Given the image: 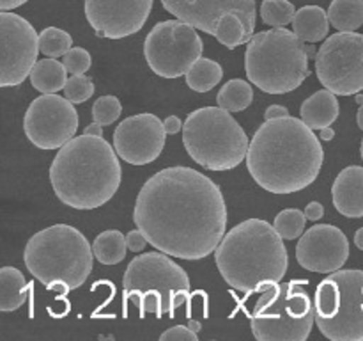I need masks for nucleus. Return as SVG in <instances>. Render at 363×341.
Listing matches in <instances>:
<instances>
[{
	"label": "nucleus",
	"instance_id": "nucleus-1",
	"mask_svg": "<svg viewBox=\"0 0 363 341\" xmlns=\"http://www.w3.org/2000/svg\"><path fill=\"white\" fill-rule=\"evenodd\" d=\"M135 226L147 244L181 259L215 252L227 227V205L218 185L191 167H167L137 195Z\"/></svg>",
	"mask_w": 363,
	"mask_h": 341
},
{
	"label": "nucleus",
	"instance_id": "nucleus-2",
	"mask_svg": "<svg viewBox=\"0 0 363 341\" xmlns=\"http://www.w3.org/2000/svg\"><path fill=\"white\" fill-rule=\"evenodd\" d=\"M325 151L311 126L293 116L268 119L257 128L247 153L248 173L272 194H293L319 176Z\"/></svg>",
	"mask_w": 363,
	"mask_h": 341
},
{
	"label": "nucleus",
	"instance_id": "nucleus-3",
	"mask_svg": "<svg viewBox=\"0 0 363 341\" xmlns=\"http://www.w3.org/2000/svg\"><path fill=\"white\" fill-rule=\"evenodd\" d=\"M116 148L103 137L80 135L59 148L50 167L53 192L74 210H94L108 202L121 185Z\"/></svg>",
	"mask_w": 363,
	"mask_h": 341
},
{
	"label": "nucleus",
	"instance_id": "nucleus-4",
	"mask_svg": "<svg viewBox=\"0 0 363 341\" xmlns=\"http://www.w3.org/2000/svg\"><path fill=\"white\" fill-rule=\"evenodd\" d=\"M215 259L225 283L245 295L280 283L289 265L282 237L262 219H248L223 234Z\"/></svg>",
	"mask_w": 363,
	"mask_h": 341
},
{
	"label": "nucleus",
	"instance_id": "nucleus-5",
	"mask_svg": "<svg viewBox=\"0 0 363 341\" xmlns=\"http://www.w3.org/2000/svg\"><path fill=\"white\" fill-rule=\"evenodd\" d=\"M23 259L35 279L48 290L66 295L87 281L94 252L77 227L55 224L30 237L25 245Z\"/></svg>",
	"mask_w": 363,
	"mask_h": 341
},
{
	"label": "nucleus",
	"instance_id": "nucleus-6",
	"mask_svg": "<svg viewBox=\"0 0 363 341\" xmlns=\"http://www.w3.org/2000/svg\"><path fill=\"white\" fill-rule=\"evenodd\" d=\"M307 43L293 31L275 27L248 39L245 70L248 80L268 94H286L311 75Z\"/></svg>",
	"mask_w": 363,
	"mask_h": 341
},
{
	"label": "nucleus",
	"instance_id": "nucleus-7",
	"mask_svg": "<svg viewBox=\"0 0 363 341\" xmlns=\"http://www.w3.org/2000/svg\"><path fill=\"white\" fill-rule=\"evenodd\" d=\"M124 301L137 305L142 315L172 316L190 297V277L165 252L135 256L124 274Z\"/></svg>",
	"mask_w": 363,
	"mask_h": 341
},
{
	"label": "nucleus",
	"instance_id": "nucleus-8",
	"mask_svg": "<svg viewBox=\"0 0 363 341\" xmlns=\"http://www.w3.org/2000/svg\"><path fill=\"white\" fill-rule=\"evenodd\" d=\"M183 142L188 155L209 170L238 167L247 158L250 146L240 123L222 107H202L188 114Z\"/></svg>",
	"mask_w": 363,
	"mask_h": 341
},
{
	"label": "nucleus",
	"instance_id": "nucleus-9",
	"mask_svg": "<svg viewBox=\"0 0 363 341\" xmlns=\"http://www.w3.org/2000/svg\"><path fill=\"white\" fill-rule=\"evenodd\" d=\"M250 322L259 341H305L315 322L314 302L294 281L275 283L262 291Z\"/></svg>",
	"mask_w": 363,
	"mask_h": 341
},
{
	"label": "nucleus",
	"instance_id": "nucleus-10",
	"mask_svg": "<svg viewBox=\"0 0 363 341\" xmlns=\"http://www.w3.org/2000/svg\"><path fill=\"white\" fill-rule=\"evenodd\" d=\"M315 325L332 341L363 340V270H337L315 290Z\"/></svg>",
	"mask_w": 363,
	"mask_h": 341
},
{
	"label": "nucleus",
	"instance_id": "nucleus-11",
	"mask_svg": "<svg viewBox=\"0 0 363 341\" xmlns=\"http://www.w3.org/2000/svg\"><path fill=\"white\" fill-rule=\"evenodd\" d=\"M201 36L197 28L181 20L160 21L144 41V55L149 67L163 78L186 75L191 64L202 57Z\"/></svg>",
	"mask_w": 363,
	"mask_h": 341
},
{
	"label": "nucleus",
	"instance_id": "nucleus-12",
	"mask_svg": "<svg viewBox=\"0 0 363 341\" xmlns=\"http://www.w3.org/2000/svg\"><path fill=\"white\" fill-rule=\"evenodd\" d=\"M319 82L337 96L358 94L363 89V34L337 32L315 55Z\"/></svg>",
	"mask_w": 363,
	"mask_h": 341
},
{
	"label": "nucleus",
	"instance_id": "nucleus-13",
	"mask_svg": "<svg viewBox=\"0 0 363 341\" xmlns=\"http://www.w3.org/2000/svg\"><path fill=\"white\" fill-rule=\"evenodd\" d=\"M39 34L20 14L0 11V87L20 85L38 60Z\"/></svg>",
	"mask_w": 363,
	"mask_h": 341
},
{
	"label": "nucleus",
	"instance_id": "nucleus-14",
	"mask_svg": "<svg viewBox=\"0 0 363 341\" xmlns=\"http://www.w3.org/2000/svg\"><path fill=\"white\" fill-rule=\"evenodd\" d=\"M28 141L39 149L62 148L78 130V114L67 98L41 94L28 105L23 117Z\"/></svg>",
	"mask_w": 363,
	"mask_h": 341
},
{
	"label": "nucleus",
	"instance_id": "nucleus-15",
	"mask_svg": "<svg viewBox=\"0 0 363 341\" xmlns=\"http://www.w3.org/2000/svg\"><path fill=\"white\" fill-rule=\"evenodd\" d=\"M165 126L155 114H137L126 117L113 131L117 155L131 166H145L162 155L165 148Z\"/></svg>",
	"mask_w": 363,
	"mask_h": 341
},
{
	"label": "nucleus",
	"instance_id": "nucleus-16",
	"mask_svg": "<svg viewBox=\"0 0 363 341\" xmlns=\"http://www.w3.org/2000/svg\"><path fill=\"white\" fill-rule=\"evenodd\" d=\"M152 0H85V16L94 32L106 39H123L140 31Z\"/></svg>",
	"mask_w": 363,
	"mask_h": 341
},
{
	"label": "nucleus",
	"instance_id": "nucleus-17",
	"mask_svg": "<svg viewBox=\"0 0 363 341\" xmlns=\"http://www.w3.org/2000/svg\"><path fill=\"white\" fill-rule=\"evenodd\" d=\"M350 258L347 237L332 224L311 227L296 245V259L305 270L332 274L344 266Z\"/></svg>",
	"mask_w": 363,
	"mask_h": 341
},
{
	"label": "nucleus",
	"instance_id": "nucleus-18",
	"mask_svg": "<svg viewBox=\"0 0 363 341\" xmlns=\"http://www.w3.org/2000/svg\"><path fill=\"white\" fill-rule=\"evenodd\" d=\"M162 6L177 20L215 36L216 21L222 14L240 13L247 31L254 36L255 0H162Z\"/></svg>",
	"mask_w": 363,
	"mask_h": 341
},
{
	"label": "nucleus",
	"instance_id": "nucleus-19",
	"mask_svg": "<svg viewBox=\"0 0 363 341\" xmlns=\"http://www.w3.org/2000/svg\"><path fill=\"white\" fill-rule=\"evenodd\" d=\"M333 205L350 219L363 217V167L350 166L340 170L332 187Z\"/></svg>",
	"mask_w": 363,
	"mask_h": 341
},
{
	"label": "nucleus",
	"instance_id": "nucleus-20",
	"mask_svg": "<svg viewBox=\"0 0 363 341\" xmlns=\"http://www.w3.org/2000/svg\"><path fill=\"white\" fill-rule=\"evenodd\" d=\"M301 121L312 130H323L326 126H332L337 121L340 114L339 99H337L335 92L328 91V89H321V91L314 92L311 98L305 99L301 103Z\"/></svg>",
	"mask_w": 363,
	"mask_h": 341
},
{
	"label": "nucleus",
	"instance_id": "nucleus-21",
	"mask_svg": "<svg viewBox=\"0 0 363 341\" xmlns=\"http://www.w3.org/2000/svg\"><path fill=\"white\" fill-rule=\"evenodd\" d=\"M293 32L305 43H318L328 36V13L319 6H305L296 11L293 21Z\"/></svg>",
	"mask_w": 363,
	"mask_h": 341
},
{
	"label": "nucleus",
	"instance_id": "nucleus-22",
	"mask_svg": "<svg viewBox=\"0 0 363 341\" xmlns=\"http://www.w3.org/2000/svg\"><path fill=\"white\" fill-rule=\"evenodd\" d=\"M30 284L25 281L23 274L14 266L0 269V311L11 313L20 309L27 301Z\"/></svg>",
	"mask_w": 363,
	"mask_h": 341
},
{
	"label": "nucleus",
	"instance_id": "nucleus-23",
	"mask_svg": "<svg viewBox=\"0 0 363 341\" xmlns=\"http://www.w3.org/2000/svg\"><path fill=\"white\" fill-rule=\"evenodd\" d=\"M67 82V70L55 57L35 60L30 71V84L41 94H55Z\"/></svg>",
	"mask_w": 363,
	"mask_h": 341
},
{
	"label": "nucleus",
	"instance_id": "nucleus-24",
	"mask_svg": "<svg viewBox=\"0 0 363 341\" xmlns=\"http://www.w3.org/2000/svg\"><path fill=\"white\" fill-rule=\"evenodd\" d=\"M126 237L117 229L103 231L92 242L94 258L103 265H117L126 258Z\"/></svg>",
	"mask_w": 363,
	"mask_h": 341
},
{
	"label": "nucleus",
	"instance_id": "nucleus-25",
	"mask_svg": "<svg viewBox=\"0 0 363 341\" xmlns=\"http://www.w3.org/2000/svg\"><path fill=\"white\" fill-rule=\"evenodd\" d=\"M328 20L339 32H354L363 25V0H332Z\"/></svg>",
	"mask_w": 363,
	"mask_h": 341
},
{
	"label": "nucleus",
	"instance_id": "nucleus-26",
	"mask_svg": "<svg viewBox=\"0 0 363 341\" xmlns=\"http://www.w3.org/2000/svg\"><path fill=\"white\" fill-rule=\"evenodd\" d=\"M222 77L223 70L216 60L201 57L186 71V85L197 92H208L220 84Z\"/></svg>",
	"mask_w": 363,
	"mask_h": 341
},
{
	"label": "nucleus",
	"instance_id": "nucleus-27",
	"mask_svg": "<svg viewBox=\"0 0 363 341\" xmlns=\"http://www.w3.org/2000/svg\"><path fill=\"white\" fill-rule=\"evenodd\" d=\"M215 38L218 39V43H222L225 48H236V46L248 43V39L252 38L250 32L245 27V21L241 20L240 13H230L222 14L216 21V31Z\"/></svg>",
	"mask_w": 363,
	"mask_h": 341
},
{
	"label": "nucleus",
	"instance_id": "nucleus-28",
	"mask_svg": "<svg viewBox=\"0 0 363 341\" xmlns=\"http://www.w3.org/2000/svg\"><path fill=\"white\" fill-rule=\"evenodd\" d=\"M216 102H218V107L229 110V112H241L254 102V89L248 82L233 78L220 89Z\"/></svg>",
	"mask_w": 363,
	"mask_h": 341
},
{
	"label": "nucleus",
	"instance_id": "nucleus-29",
	"mask_svg": "<svg viewBox=\"0 0 363 341\" xmlns=\"http://www.w3.org/2000/svg\"><path fill=\"white\" fill-rule=\"evenodd\" d=\"M71 46H73V38L62 28L46 27L39 34V52L46 57H64Z\"/></svg>",
	"mask_w": 363,
	"mask_h": 341
},
{
	"label": "nucleus",
	"instance_id": "nucleus-30",
	"mask_svg": "<svg viewBox=\"0 0 363 341\" xmlns=\"http://www.w3.org/2000/svg\"><path fill=\"white\" fill-rule=\"evenodd\" d=\"M305 222H307L305 212H300V210L296 208H287L282 210V212L275 217L273 227H275L277 233H279L284 240H296L298 237L303 234Z\"/></svg>",
	"mask_w": 363,
	"mask_h": 341
},
{
	"label": "nucleus",
	"instance_id": "nucleus-31",
	"mask_svg": "<svg viewBox=\"0 0 363 341\" xmlns=\"http://www.w3.org/2000/svg\"><path fill=\"white\" fill-rule=\"evenodd\" d=\"M296 9L289 0H262L261 18L269 27H286L293 21Z\"/></svg>",
	"mask_w": 363,
	"mask_h": 341
},
{
	"label": "nucleus",
	"instance_id": "nucleus-32",
	"mask_svg": "<svg viewBox=\"0 0 363 341\" xmlns=\"http://www.w3.org/2000/svg\"><path fill=\"white\" fill-rule=\"evenodd\" d=\"M64 94L71 103H84L94 94V84L87 75H73L64 85Z\"/></svg>",
	"mask_w": 363,
	"mask_h": 341
},
{
	"label": "nucleus",
	"instance_id": "nucleus-33",
	"mask_svg": "<svg viewBox=\"0 0 363 341\" xmlns=\"http://www.w3.org/2000/svg\"><path fill=\"white\" fill-rule=\"evenodd\" d=\"M121 110H123V105L116 96H101L92 105V117H94L96 123L106 126V124H112L113 121H117V117L121 116Z\"/></svg>",
	"mask_w": 363,
	"mask_h": 341
},
{
	"label": "nucleus",
	"instance_id": "nucleus-34",
	"mask_svg": "<svg viewBox=\"0 0 363 341\" xmlns=\"http://www.w3.org/2000/svg\"><path fill=\"white\" fill-rule=\"evenodd\" d=\"M62 63H64V66H66V70L69 71V73L84 75L85 71H89V67H91L92 57H91V53L87 52V50L77 46V48H71L69 52L64 53Z\"/></svg>",
	"mask_w": 363,
	"mask_h": 341
},
{
	"label": "nucleus",
	"instance_id": "nucleus-35",
	"mask_svg": "<svg viewBox=\"0 0 363 341\" xmlns=\"http://www.w3.org/2000/svg\"><path fill=\"white\" fill-rule=\"evenodd\" d=\"M162 341H197V332L190 329V327H183V325H176L172 329L165 330V332L160 336Z\"/></svg>",
	"mask_w": 363,
	"mask_h": 341
},
{
	"label": "nucleus",
	"instance_id": "nucleus-36",
	"mask_svg": "<svg viewBox=\"0 0 363 341\" xmlns=\"http://www.w3.org/2000/svg\"><path fill=\"white\" fill-rule=\"evenodd\" d=\"M126 244L130 251L142 252L145 249V245H147V238L144 237V233L140 229H133L126 234Z\"/></svg>",
	"mask_w": 363,
	"mask_h": 341
},
{
	"label": "nucleus",
	"instance_id": "nucleus-37",
	"mask_svg": "<svg viewBox=\"0 0 363 341\" xmlns=\"http://www.w3.org/2000/svg\"><path fill=\"white\" fill-rule=\"evenodd\" d=\"M305 215H307V219L311 220H319L323 215H325V208H323L321 202L318 201L308 202L307 208H305Z\"/></svg>",
	"mask_w": 363,
	"mask_h": 341
},
{
	"label": "nucleus",
	"instance_id": "nucleus-38",
	"mask_svg": "<svg viewBox=\"0 0 363 341\" xmlns=\"http://www.w3.org/2000/svg\"><path fill=\"white\" fill-rule=\"evenodd\" d=\"M289 116V110L282 105H269L264 112V121L268 119H279V117Z\"/></svg>",
	"mask_w": 363,
	"mask_h": 341
},
{
	"label": "nucleus",
	"instance_id": "nucleus-39",
	"mask_svg": "<svg viewBox=\"0 0 363 341\" xmlns=\"http://www.w3.org/2000/svg\"><path fill=\"white\" fill-rule=\"evenodd\" d=\"M163 126H165V131L169 135L177 134V131L183 130V123L177 116H169L165 121H163Z\"/></svg>",
	"mask_w": 363,
	"mask_h": 341
},
{
	"label": "nucleus",
	"instance_id": "nucleus-40",
	"mask_svg": "<svg viewBox=\"0 0 363 341\" xmlns=\"http://www.w3.org/2000/svg\"><path fill=\"white\" fill-rule=\"evenodd\" d=\"M27 2L28 0H0V11H13Z\"/></svg>",
	"mask_w": 363,
	"mask_h": 341
},
{
	"label": "nucleus",
	"instance_id": "nucleus-41",
	"mask_svg": "<svg viewBox=\"0 0 363 341\" xmlns=\"http://www.w3.org/2000/svg\"><path fill=\"white\" fill-rule=\"evenodd\" d=\"M103 124H99V123H91L89 124L87 128H85L84 130V134L85 135H94V137H103Z\"/></svg>",
	"mask_w": 363,
	"mask_h": 341
},
{
	"label": "nucleus",
	"instance_id": "nucleus-42",
	"mask_svg": "<svg viewBox=\"0 0 363 341\" xmlns=\"http://www.w3.org/2000/svg\"><path fill=\"white\" fill-rule=\"evenodd\" d=\"M333 137H335V131H333V128H330V126L323 128L321 135H319V139H321V141H325V142L332 141Z\"/></svg>",
	"mask_w": 363,
	"mask_h": 341
},
{
	"label": "nucleus",
	"instance_id": "nucleus-43",
	"mask_svg": "<svg viewBox=\"0 0 363 341\" xmlns=\"http://www.w3.org/2000/svg\"><path fill=\"white\" fill-rule=\"evenodd\" d=\"M354 245H357L360 251H363V227H360V229L354 233Z\"/></svg>",
	"mask_w": 363,
	"mask_h": 341
},
{
	"label": "nucleus",
	"instance_id": "nucleus-44",
	"mask_svg": "<svg viewBox=\"0 0 363 341\" xmlns=\"http://www.w3.org/2000/svg\"><path fill=\"white\" fill-rule=\"evenodd\" d=\"M188 327H190L194 332H199V330H201V323L195 322V320H190V322H188Z\"/></svg>",
	"mask_w": 363,
	"mask_h": 341
},
{
	"label": "nucleus",
	"instance_id": "nucleus-45",
	"mask_svg": "<svg viewBox=\"0 0 363 341\" xmlns=\"http://www.w3.org/2000/svg\"><path fill=\"white\" fill-rule=\"evenodd\" d=\"M307 53H308V57H311V59H315V55H318V52H315V48H314V45H308L307 43Z\"/></svg>",
	"mask_w": 363,
	"mask_h": 341
},
{
	"label": "nucleus",
	"instance_id": "nucleus-46",
	"mask_svg": "<svg viewBox=\"0 0 363 341\" xmlns=\"http://www.w3.org/2000/svg\"><path fill=\"white\" fill-rule=\"evenodd\" d=\"M357 123H358V126H360V130H363V103H362L360 110H358V116H357Z\"/></svg>",
	"mask_w": 363,
	"mask_h": 341
},
{
	"label": "nucleus",
	"instance_id": "nucleus-47",
	"mask_svg": "<svg viewBox=\"0 0 363 341\" xmlns=\"http://www.w3.org/2000/svg\"><path fill=\"white\" fill-rule=\"evenodd\" d=\"M357 102H358V103H360V105H362V103H363V96H360V94H358V96H357Z\"/></svg>",
	"mask_w": 363,
	"mask_h": 341
},
{
	"label": "nucleus",
	"instance_id": "nucleus-48",
	"mask_svg": "<svg viewBox=\"0 0 363 341\" xmlns=\"http://www.w3.org/2000/svg\"><path fill=\"white\" fill-rule=\"evenodd\" d=\"M360 153H362V158H363V139H362V148H360Z\"/></svg>",
	"mask_w": 363,
	"mask_h": 341
}]
</instances>
